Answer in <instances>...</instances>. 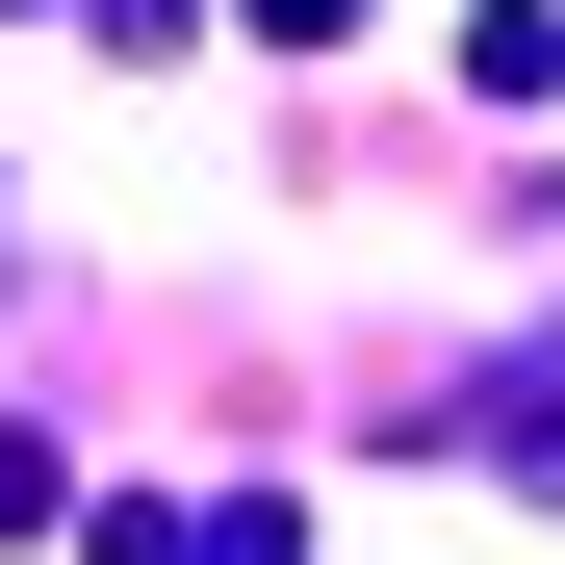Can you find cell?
<instances>
[{"label": "cell", "mask_w": 565, "mask_h": 565, "mask_svg": "<svg viewBox=\"0 0 565 565\" xmlns=\"http://www.w3.org/2000/svg\"><path fill=\"white\" fill-rule=\"evenodd\" d=\"M257 26H282V52H334V26H360V0H257Z\"/></svg>", "instance_id": "cell-1"}]
</instances>
